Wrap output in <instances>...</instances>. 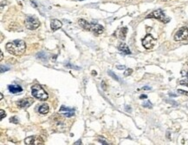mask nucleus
<instances>
[{"instance_id": "33", "label": "nucleus", "mask_w": 188, "mask_h": 145, "mask_svg": "<svg viewBox=\"0 0 188 145\" xmlns=\"http://www.w3.org/2000/svg\"><path fill=\"white\" fill-rule=\"evenodd\" d=\"M161 1H164V2H166V1H168V0H161Z\"/></svg>"}, {"instance_id": "19", "label": "nucleus", "mask_w": 188, "mask_h": 145, "mask_svg": "<svg viewBox=\"0 0 188 145\" xmlns=\"http://www.w3.org/2000/svg\"><path fill=\"white\" fill-rule=\"evenodd\" d=\"M132 73H133V70H132V69H128V70H126V71L124 72V76H125V77H128V76H130Z\"/></svg>"}, {"instance_id": "5", "label": "nucleus", "mask_w": 188, "mask_h": 145, "mask_svg": "<svg viewBox=\"0 0 188 145\" xmlns=\"http://www.w3.org/2000/svg\"><path fill=\"white\" fill-rule=\"evenodd\" d=\"M156 43V39L154 38V37L150 34H147L143 39H142V45L144 46L145 49L146 50H150L154 46Z\"/></svg>"}, {"instance_id": "11", "label": "nucleus", "mask_w": 188, "mask_h": 145, "mask_svg": "<svg viewBox=\"0 0 188 145\" xmlns=\"http://www.w3.org/2000/svg\"><path fill=\"white\" fill-rule=\"evenodd\" d=\"M118 50L121 51V53L124 54V55H130L131 54V51L129 50L128 46L124 43H122L118 46Z\"/></svg>"}, {"instance_id": "27", "label": "nucleus", "mask_w": 188, "mask_h": 145, "mask_svg": "<svg viewBox=\"0 0 188 145\" xmlns=\"http://www.w3.org/2000/svg\"><path fill=\"white\" fill-rule=\"evenodd\" d=\"M125 66H123V65H118V66H117V69H118V70H123V69H125Z\"/></svg>"}, {"instance_id": "3", "label": "nucleus", "mask_w": 188, "mask_h": 145, "mask_svg": "<svg viewBox=\"0 0 188 145\" xmlns=\"http://www.w3.org/2000/svg\"><path fill=\"white\" fill-rule=\"evenodd\" d=\"M146 18H155V19H158V20H160V22L164 23H166L170 21V18L168 17H166L164 11L162 10L154 11L153 12H151L149 15L146 16Z\"/></svg>"}, {"instance_id": "34", "label": "nucleus", "mask_w": 188, "mask_h": 145, "mask_svg": "<svg viewBox=\"0 0 188 145\" xmlns=\"http://www.w3.org/2000/svg\"><path fill=\"white\" fill-rule=\"evenodd\" d=\"M187 78H188V72H187Z\"/></svg>"}, {"instance_id": "8", "label": "nucleus", "mask_w": 188, "mask_h": 145, "mask_svg": "<svg viewBox=\"0 0 188 145\" xmlns=\"http://www.w3.org/2000/svg\"><path fill=\"white\" fill-rule=\"evenodd\" d=\"M59 113L63 115L66 117H71L75 115V110L73 108H68V107H65V106H62L60 108Z\"/></svg>"}, {"instance_id": "21", "label": "nucleus", "mask_w": 188, "mask_h": 145, "mask_svg": "<svg viewBox=\"0 0 188 145\" xmlns=\"http://www.w3.org/2000/svg\"><path fill=\"white\" fill-rule=\"evenodd\" d=\"M10 70V68L9 67H6V66H4V65H1V73H4V72L7 71V70Z\"/></svg>"}, {"instance_id": "7", "label": "nucleus", "mask_w": 188, "mask_h": 145, "mask_svg": "<svg viewBox=\"0 0 188 145\" xmlns=\"http://www.w3.org/2000/svg\"><path fill=\"white\" fill-rule=\"evenodd\" d=\"M24 144H25L31 145V144H44V141L39 137V136H36V135H31V136H29L27 138L24 139Z\"/></svg>"}, {"instance_id": "20", "label": "nucleus", "mask_w": 188, "mask_h": 145, "mask_svg": "<svg viewBox=\"0 0 188 145\" xmlns=\"http://www.w3.org/2000/svg\"><path fill=\"white\" fill-rule=\"evenodd\" d=\"M10 122L13 123H18V119L17 116H12L10 118Z\"/></svg>"}, {"instance_id": "9", "label": "nucleus", "mask_w": 188, "mask_h": 145, "mask_svg": "<svg viewBox=\"0 0 188 145\" xmlns=\"http://www.w3.org/2000/svg\"><path fill=\"white\" fill-rule=\"evenodd\" d=\"M33 103L34 100L32 98L27 97V98H23V99L18 101L17 102V105H18V107H20L22 109H26V108H29L31 105H32Z\"/></svg>"}, {"instance_id": "4", "label": "nucleus", "mask_w": 188, "mask_h": 145, "mask_svg": "<svg viewBox=\"0 0 188 145\" xmlns=\"http://www.w3.org/2000/svg\"><path fill=\"white\" fill-rule=\"evenodd\" d=\"M24 24H25L26 28L29 30H36L39 27L40 22L35 17H28L24 21Z\"/></svg>"}, {"instance_id": "24", "label": "nucleus", "mask_w": 188, "mask_h": 145, "mask_svg": "<svg viewBox=\"0 0 188 145\" xmlns=\"http://www.w3.org/2000/svg\"><path fill=\"white\" fill-rule=\"evenodd\" d=\"M31 3H32V4H32V5H33V7H35V8H36V7H37V5H36V2H35V1H34V0H31Z\"/></svg>"}, {"instance_id": "14", "label": "nucleus", "mask_w": 188, "mask_h": 145, "mask_svg": "<svg viewBox=\"0 0 188 145\" xmlns=\"http://www.w3.org/2000/svg\"><path fill=\"white\" fill-rule=\"evenodd\" d=\"M8 89L12 94H17V93H20L23 91V88L19 85H9Z\"/></svg>"}, {"instance_id": "32", "label": "nucleus", "mask_w": 188, "mask_h": 145, "mask_svg": "<svg viewBox=\"0 0 188 145\" xmlns=\"http://www.w3.org/2000/svg\"><path fill=\"white\" fill-rule=\"evenodd\" d=\"M3 57H4V55H3V52H1V59H0V60H3Z\"/></svg>"}, {"instance_id": "10", "label": "nucleus", "mask_w": 188, "mask_h": 145, "mask_svg": "<svg viewBox=\"0 0 188 145\" xmlns=\"http://www.w3.org/2000/svg\"><path fill=\"white\" fill-rule=\"evenodd\" d=\"M90 31H92L95 35H100L104 31V27L101 26V24H98V23H95V24L91 23Z\"/></svg>"}, {"instance_id": "23", "label": "nucleus", "mask_w": 188, "mask_h": 145, "mask_svg": "<svg viewBox=\"0 0 188 145\" xmlns=\"http://www.w3.org/2000/svg\"><path fill=\"white\" fill-rule=\"evenodd\" d=\"M0 112H1V120H3V119L6 116V114H5V112L3 110H1Z\"/></svg>"}, {"instance_id": "13", "label": "nucleus", "mask_w": 188, "mask_h": 145, "mask_svg": "<svg viewBox=\"0 0 188 145\" xmlns=\"http://www.w3.org/2000/svg\"><path fill=\"white\" fill-rule=\"evenodd\" d=\"M78 23H79V25H80L82 28H83L84 30L90 31V30H91V23H89L87 22L85 19H79Z\"/></svg>"}, {"instance_id": "22", "label": "nucleus", "mask_w": 188, "mask_h": 145, "mask_svg": "<svg viewBox=\"0 0 188 145\" xmlns=\"http://www.w3.org/2000/svg\"><path fill=\"white\" fill-rule=\"evenodd\" d=\"M178 92H179V93H181L182 95H185V96H187L188 97L187 91H185V90H183V89H178Z\"/></svg>"}, {"instance_id": "28", "label": "nucleus", "mask_w": 188, "mask_h": 145, "mask_svg": "<svg viewBox=\"0 0 188 145\" xmlns=\"http://www.w3.org/2000/svg\"><path fill=\"white\" fill-rule=\"evenodd\" d=\"M146 97H146V95H141V96L140 97V98H141V99H143V98H146Z\"/></svg>"}, {"instance_id": "15", "label": "nucleus", "mask_w": 188, "mask_h": 145, "mask_svg": "<svg viewBox=\"0 0 188 145\" xmlns=\"http://www.w3.org/2000/svg\"><path fill=\"white\" fill-rule=\"evenodd\" d=\"M38 111H39L40 114H42V115H45V114L49 113V111H50L49 105H48V104H46V103L42 104V105L38 108Z\"/></svg>"}, {"instance_id": "31", "label": "nucleus", "mask_w": 188, "mask_h": 145, "mask_svg": "<svg viewBox=\"0 0 188 145\" xmlns=\"http://www.w3.org/2000/svg\"><path fill=\"white\" fill-rule=\"evenodd\" d=\"M92 74H93L94 76H96V72H95V71H92Z\"/></svg>"}, {"instance_id": "16", "label": "nucleus", "mask_w": 188, "mask_h": 145, "mask_svg": "<svg viewBox=\"0 0 188 145\" xmlns=\"http://www.w3.org/2000/svg\"><path fill=\"white\" fill-rule=\"evenodd\" d=\"M127 32H128V29L126 27H123L120 30L119 33H120V38L124 40L126 38V35H127Z\"/></svg>"}, {"instance_id": "35", "label": "nucleus", "mask_w": 188, "mask_h": 145, "mask_svg": "<svg viewBox=\"0 0 188 145\" xmlns=\"http://www.w3.org/2000/svg\"><path fill=\"white\" fill-rule=\"evenodd\" d=\"M79 1H82V0H79Z\"/></svg>"}, {"instance_id": "17", "label": "nucleus", "mask_w": 188, "mask_h": 145, "mask_svg": "<svg viewBox=\"0 0 188 145\" xmlns=\"http://www.w3.org/2000/svg\"><path fill=\"white\" fill-rule=\"evenodd\" d=\"M142 106L145 107V108H149V109L153 108V104L150 103V101H145L142 103Z\"/></svg>"}, {"instance_id": "26", "label": "nucleus", "mask_w": 188, "mask_h": 145, "mask_svg": "<svg viewBox=\"0 0 188 145\" xmlns=\"http://www.w3.org/2000/svg\"><path fill=\"white\" fill-rule=\"evenodd\" d=\"M142 89H143L144 90H150V89H151V87H148V86H145V87H143Z\"/></svg>"}, {"instance_id": "18", "label": "nucleus", "mask_w": 188, "mask_h": 145, "mask_svg": "<svg viewBox=\"0 0 188 145\" xmlns=\"http://www.w3.org/2000/svg\"><path fill=\"white\" fill-rule=\"evenodd\" d=\"M108 73H109V76H111V77L114 78V80H116V81H120V79H119V78H118V77L116 76V75H114L113 71H111V70H109V71H108Z\"/></svg>"}, {"instance_id": "12", "label": "nucleus", "mask_w": 188, "mask_h": 145, "mask_svg": "<svg viewBox=\"0 0 188 145\" xmlns=\"http://www.w3.org/2000/svg\"><path fill=\"white\" fill-rule=\"evenodd\" d=\"M62 25H63L62 22H60V21L57 20V19H54V20L51 21L50 28H51V30H52L53 31H57L58 29H60V28L62 27Z\"/></svg>"}, {"instance_id": "29", "label": "nucleus", "mask_w": 188, "mask_h": 145, "mask_svg": "<svg viewBox=\"0 0 188 145\" xmlns=\"http://www.w3.org/2000/svg\"><path fill=\"white\" fill-rule=\"evenodd\" d=\"M75 144H82V140H78L77 143H75Z\"/></svg>"}, {"instance_id": "25", "label": "nucleus", "mask_w": 188, "mask_h": 145, "mask_svg": "<svg viewBox=\"0 0 188 145\" xmlns=\"http://www.w3.org/2000/svg\"><path fill=\"white\" fill-rule=\"evenodd\" d=\"M180 84H185V85L188 86V82H187V81H181L180 82Z\"/></svg>"}, {"instance_id": "1", "label": "nucleus", "mask_w": 188, "mask_h": 145, "mask_svg": "<svg viewBox=\"0 0 188 145\" xmlns=\"http://www.w3.org/2000/svg\"><path fill=\"white\" fill-rule=\"evenodd\" d=\"M25 49L26 45L23 40H14L6 45V50L14 56H21Z\"/></svg>"}, {"instance_id": "30", "label": "nucleus", "mask_w": 188, "mask_h": 145, "mask_svg": "<svg viewBox=\"0 0 188 145\" xmlns=\"http://www.w3.org/2000/svg\"><path fill=\"white\" fill-rule=\"evenodd\" d=\"M100 142H101V144H108V143H106L105 141H101V140H99Z\"/></svg>"}, {"instance_id": "2", "label": "nucleus", "mask_w": 188, "mask_h": 145, "mask_svg": "<svg viewBox=\"0 0 188 145\" xmlns=\"http://www.w3.org/2000/svg\"><path fill=\"white\" fill-rule=\"evenodd\" d=\"M31 94L35 98L40 101H46L49 97L48 93L40 85H34L31 87Z\"/></svg>"}, {"instance_id": "6", "label": "nucleus", "mask_w": 188, "mask_h": 145, "mask_svg": "<svg viewBox=\"0 0 188 145\" xmlns=\"http://www.w3.org/2000/svg\"><path fill=\"white\" fill-rule=\"evenodd\" d=\"M188 37V28L182 27L174 35V40L175 41H182Z\"/></svg>"}]
</instances>
